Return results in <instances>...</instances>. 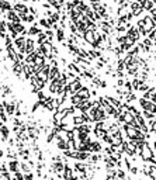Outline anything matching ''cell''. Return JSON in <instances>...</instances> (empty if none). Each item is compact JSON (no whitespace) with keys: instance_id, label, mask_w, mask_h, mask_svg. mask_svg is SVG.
<instances>
[{"instance_id":"obj_1","label":"cell","mask_w":156,"mask_h":180,"mask_svg":"<svg viewBox=\"0 0 156 180\" xmlns=\"http://www.w3.org/2000/svg\"><path fill=\"white\" fill-rule=\"evenodd\" d=\"M127 37L135 41L137 38H139V30H138V28H131V30L127 33Z\"/></svg>"},{"instance_id":"obj_2","label":"cell","mask_w":156,"mask_h":180,"mask_svg":"<svg viewBox=\"0 0 156 180\" xmlns=\"http://www.w3.org/2000/svg\"><path fill=\"white\" fill-rule=\"evenodd\" d=\"M141 104L146 108V111H149V110H152V111H153V103H148L145 98H141Z\"/></svg>"},{"instance_id":"obj_3","label":"cell","mask_w":156,"mask_h":180,"mask_svg":"<svg viewBox=\"0 0 156 180\" xmlns=\"http://www.w3.org/2000/svg\"><path fill=\"white\" fill-rule=\"evenodd\" d=\"M89 94H90V93H89V90H87L86 87L79 89V94H77V96H79L80 98H87L89 97Z\"/></svg>"},{"instance_id":"obj_4","label":"cell","mask_w":156,"mask_h":180,"mask_svg":"<svg viewBox=\"0 0 156 180\" xmlns=\"http://www.w3.org/2000/svg\"><path fill=\"white\" fill-rule=\"evenodd\" d=\"M9 18L13 21V24H17V23H18V16L14 13V11H13V10H10V11H9Z\"/></svg>"},{"instance_id":"obj_5","label":"cell","mask_w":156,"mask_h":180,"mask_svg":"<svg viewBox=\"0 0 156 180\" xmlns=\"http://www.w3.org/2000/svg\"><path fill=\"white\" fill-rule=\"evenodd\" d=\"M34 48V42L31 41V39H28L27 41V47H24V52H27V54H30L31 51Z\"/></svg>"},{"instance_id":"obj_6","label":"cell","mask_w":156,"mask_h":180,"mask_svg":"<svg viewBox=\"0 0 156 180\" xmlns=\"http://www.w3.org/2000/svg\"><path fill=\"white\" fill-rule=\"evenodd\" d=\"M141 10H142V7L139 6L138 3H132V11H134V14H135V16L141 14Z\"/></svg>"},{"instance_id":"obj_7","label":"cell","mask_w":156,"mask_h":180,"mask_svg":"<svg viewBox=\"0 0 156 180\" xmlns=\"http://www.w3.org/2000/svg\"><path fill=\"white\" fill-rule=\"evenodd\" d=\"M24 42H25V39L21 37V38H17L16 39V44H17V47L21 49V52H24Z\"/></svg>"},{"instance_id":"obj_8","label":"cell","mask_w":156,"mask_h":180,"mask_svg":"<svg viewBox=\"0 0 156 180\" xmlns=\"http://www.w3.org/2000/svg\"><path fill=\"white\" fill-rule=\"evenodd\" d=\"M0 7L4 9V10H10V4L6 0H0Z\"/></svg>"},{"instance_id":"obj_9","label":"cell","mask_w":156,"mask_h":180,"mask_svg":"<svg viewBox=\"0 0 156 180\" xmlns=\"http://www.w3.org/2000/svg\"><path fill=\"white\" fill-rule=\"evenodd\" d=\"M76 24H77V27H79L80 31H85V30H86V24H85V23H82V21H76Z\"/></svg>"},{"instance_id":"obj_10","label":"cell","mask_w":156,"mask_h":180,"mask_svg":"<svg viewBox=\"0 0 156 180\" xmlns=\"http://www.w3.org/2000/svg\"><path fill=\"white\" fill-rule=\"evenodd\" d=\"M80 101H82V98L79 97V96H76V94L72 97V103H73V104H79Z\"/></svg>"},{"instance_id":"obj_11","label":"cell","mask_w":156,"mask_h":180,"mask_svg":"<svg viewBox=\"0 0 156 180\" xmlns=\"http://www.w3.org/2000/svg\"><path fill=\"white\" fill-rule=\"evenodd\" d=\"M145 9H146V10H152V9H153V1H149V0H148V3L145 4Z\"/></svg>"},{"instance_id":"obj_12","label":"cell","mask_w":156,"mask_h":180,"mask_svg":"<svg viewBox=\"0 0 156 180\" xmlns=\"http://www.w3.org/2000/svg\"><path fill=\"white\" fill-rule=\"evenodd\" d=\"M58 39H59V41L63 39V31H62V30H58Z\"/></svg>"},{"instance_id":"obj_13","label":"cell","mask_w":156,"mask_h":180,"mask_svg":"<svg viewBox=\"0 0 156 180\" xmlns=\"http://www.w3.org/2000/svg\"><path fill=\"white\" fill-rule=\"evenodd\" d=\"M45 38H47V37H45V34H39V37H38V42H39V44H42V41H44Z\"/></svg>"},{"instance_id":"obj_14","label":"cell","mask_w":156,"mask_h":180,"mask_svg":"<svg viewBox=\"0 0 156 180\" xmlns=\"http://www.w3.org/2000/svg\"><path fill=\"white\" fill-rule=\"evenodd\" d=\"M30 34H33V35H34V34H39V30H38L37 27H33V28L30 30Z\"/></svg>"},{"instance_id":"obj_15","label":"cell","mask_w":156,"mask_h":180,"mask_svg":"<svg viewBox=\"0 0 156 180\" xmlns=\"http://www.w3.org/2000/svg\"><path fill=\"white\" fill-rule=\"evenodd\" d=\"M49 3H51V4H53L56 9H59V3H58L56 0H49Z\"/></svg>"},{"instance_id":"obj_16","label":"cell","mask_w":156,"mask_h":180,"mask_svg":"<svg viewBox=\"0 0 156 180\" xmlns=\"http://www.w3.org/2000/svg\"><path fill=\"white\" fill-rule=\"evenodd\" d=\"M146 3H148V0H138V4L141 6V7H142V6H145Z\"/></svg>"},{"instance_id":"obj_17","label":"cell","mask_w":156,"mask_h":180,"mask_svg":"<svg viewBox=\"0 0 156 180\" xmlns=\"http://www.w3.org/2000/svg\"><path fill=\"white\" fill-rule=\"evenodd\" d=\"M149 37H151V38H152V39H153V38H155V31H153V30H152V31H151V35H149Z\"/></svg>"},{"instance_id":"obj_18","label":"cell","mask_w":156,"mask_h":180,"mask_svg":"<svg viewBox=\"0 0 156 180\" xmlns=\"http://www.w3.org/2000/svg\"><path fill=\"white\" fill-rule=\"evenodd\" d=\"M61 1H63V0H59V3H61Z\"/></svg>"}]
</instances>
